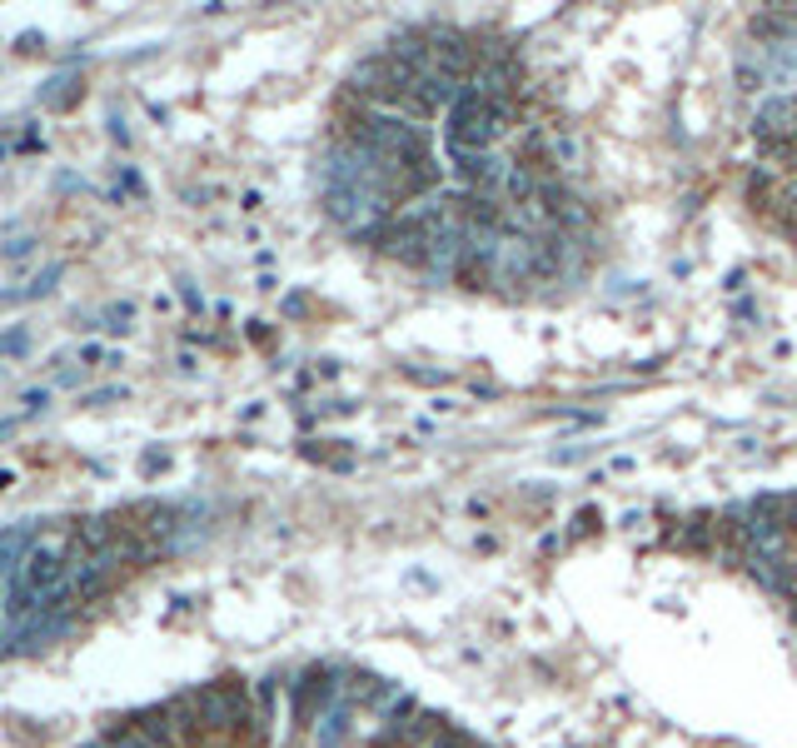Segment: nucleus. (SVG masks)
<instances>
[{
  "mask_svg": "<svg viewBox=\"0 0 797 748\" xmlns=\"http://www.w3.org/2000/svg\"><path fill=\"white\" fill-rule=\"evenodd\" d=\"M324 210L355 239L469 290L569 275L583 205L524 80L479 41H398L349 76Z\"/></svg>",
  "mask_w": 797,
  "mask_h": 748,
  "instance_id": "obj_1",
  "label": "nucleus"
},
{
  "mask_svg": "<svg viewBox=\"0 0 797 748\" xmlns=\"http://www.w3.org/2000/svg\"><path fill=\"white\" fill-rule=\"evenodd\" d=\"M15 429H21V414H15V420H0V439H11Z\"/></svg>",
  "mask_w": 797,
  "mask_h": 748,
  "instance_id": "obj_8",
  "label": "nucleus"
},
{
  "mask_svg": "<svg viewBox=\"0 0 797 748\" xmlns=\"http://www.w3.org/2000/svg\"><path fill=\"white\" fill-rule=\"evenodd\" d=\"M728 539H733V554L743 559V569H753L763 589L783 599V609L797 624V494L757 499L753 510L733 514Z\"/></svg>",
  "mask_w": 797,
  "mask_h": 748,
  "instance_id": "obj_2",
  "label": "nucleus"
},
{
  "mask_svg": "<svg viewBox=\"0 0 797 748\" xmlns=\"http://www.w3.org/2000/svg\"><path fill=\"white\" fill-rule=\"evenodd\" d=\"M76 96H80V80H76V76H55L50 86L41 90V105H55V110H65V105H70V100H76Z\"/></svg>",
  "mask_w": 797,
  "mask_h": 748,
  "instance_id": "obj_4",
  "label": "nucleus"
},
{
  "mask_svg": "<svg viewBox=\"0 0 797 748\" xmlns=\"http://www.w3.org/2000/svg\"><path fill=\"white\" fill-rule=\"evenodd\" d=\"M31 349V335L25 330H11V335H0V355H25Z\"/></svg>",
  "mask_w": 797,
  "mask_h": 748,
  "instance_id": "obj_5",
  "label": "nucleus"
},
{
  "mask_svg": "<svg viewBox=\"0 0 797 748\" xmlns=\"http://www.w3.org/2000/svg\"><path fill=\"white\" fill-rule=\"evenodd\" d=\"M65 275V260H50L41 275H35L25 290H0V304H31V300H45V294L55 290V280Z\"/></svg>",
  "mask_w": 797,
  "mask_h": 748,
  "instance_id": "obj_3",
  "label": "nucleus"
},
{
  "mask_svg": "<svg viewBox=\"0 0 797 748\" xmlns=\"http://www.w3.org/2000/svg\"><path fill=\"white\" fill-rule=\"evenodd\" d=\"M21 404H25V414L45 410V404H50V390H25V394H21Z\"/></svg>",
  "mask_w": 797,
  "mask_h": 748,
  "instance_id": "obj_6",
  "label": "nucleus"
},
{
  "mask_svg": "<svg viewBox=\"0 0 797 748\" xmlns=\"http://www.w3.org/2000/svg\"><path fill=\"white\" fill-rule=\"evenodd\" d=\"M31 249H35V239H31V235H21L15 245H5V260H25Z\"/></svg>",
  "mask_w": 797,
  "mask_h": 748,
  "instance_id": "obj_7",
  "label": "nucleus"
}]
</instances>
